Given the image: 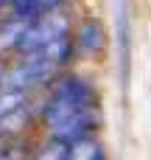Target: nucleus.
<instances>
[{"label":"nucleus","instance_id":"obj_1","mask_svg":"<svg viewBox=\"0 0 151 160\" xmlns=\"http://www.w3.org/2000/svg\"><path fill=\"white\" fill-rule=\"evenodd\" d=\"M92 107H98L95 87L81 76H62V79L50 82V93L42 104V124L48 129L70 115L92 110Z\"/></svg>","mask_w":151,"mask_h":160},{"label":"nucleus","instance_id":"obj_2","mask_svg":"<svg viewBox=\"0 0 151 160\" xmlns=\"http://www.w3.org/2000/svg\"><path fill=\"white\" fill-rule=\"evenodd\" d=\"M59 65L45 53V51H34V53H22L20 62H14L8 70H3L0 76V90H20V93H34L36 87L53 82L59 76Z\"/></svg>","mask_w":151,"mask_h":160},{"label":"nucleus","instance_id":"obj_3","mask_svg":"<svg viewBox=\"0 0 151 160\" xmlns=\"http://www.w3.org/2000/svg\"><path fill=\"white\" fill-rule=\"evenodd\" d=\"M62 37H70V20H67V14H62V8L59 11H48L42 17L28 20V28H25L17 51L20 53H34V51L56 42Z\"/></svg>","mask_w":151,"mask_h":160},{"label":"nucleus","instance_id":"obj_4","mask_svg":"<svg viewBox=\"0 0 151 160\" xmlns=\"http://www.w3.org/2000/svg\"><path fill=\"white\" fill-rule=\"evenodd\" d=\"M104 45H106V37H104L101 22L98 20H84L78 25V31H76V45L73 48H78L81 53L92 56V53H101Z\"/></svg>","mask_w":151,"mask_h":160},{"label":"nucleus","instance_id":"obj_5","mask_svg":"<svg viewBox=\"0 0 151 160\" xmlns=\"http://www.w3.org/2000/svg\"><path fill=\"white\" fill-rule=\"evenodd\" d=\"M118 14V42H120V73L123 84L129 79V42H132V22H129V0H115Z\"/></svg>","mask_w":151,"mask_h":160},{"label":"nucleus","instance_id":"obj_6","mask_svg":"<svg viewBox=\"0 0 151 160\" xmlns=\"http://www.w3.org/2000/svg\"><path fill=\"white\" fill-rule=\"evenodd\" d=\"M34 121V104H22L20 110L8 112V115H0V141H11V138H20L28 124Z\"/></svg>","mask_w":151,"mask_h":160},{"label":"nucleus","instance_id":"obj_7","mask_svg":"<svg viewBox=\"0 0 151 160\" xmlns=\"http://www.w3.org/2000/svg\"><path fill=\"white\" fill-rule=\"evenodd\" d=\"M67 0H11V17H20V20H34V17H42L48 11H59Z\"/></svg>","mask_w":151,"mask_h":160},{"label":"nucleus","instance_id":"obj_8","mask_svg":"<svg viewBox=\"0 0 151 160\" xmlns=\"http://www.w3.org/2000/svg\"><path fill=\"white\" fill-rule=\"evenodd\" d=\"M62 160H106V158H104L101 141H95V138H81V141H73V143L64 146Z\"/></svg>","mask_w":151,"mask_h":160},{"label":"nucleus","instance_id":"obj_9","mask_svg":"<svg viewBox=\"0 0 151 160\" xmlns=\"http://www.w3.org/2000/svg\"><path fill=\"white\" fill-rule=\"evenodd\" d=\"M25 28H28V20L8 17V20L0 25V51H17V45H20Z\"/></svg>","mask_w":151,"mask_h":160},{"label":"nucleus","instance_id":"obj_10","mask_svg":"<svg viewBox=\"0 0 151 160\" xmlns=\"http://www.w3.org/2000/svg\"><path fill=\"white\" fill-rule=\"evenodd\" d=\"M28 158H31V146L22 143L20 138L0 141V160H28Z\"/></svg>","mask_w":151,"mask_h":160},{"label":"nucleus","instance_id":"obj_11","mask_svg":"<svg viewBox=\"0 0 151 160\" xmlns=\"http://www.w3.org/2000/svg\"><path fill=\"white\" fill-rule=\"evenodd\" d=\"M31 101V93H20V90H0V115H8L14 110H20L22 104Z\"/></svg>","mask_w":151,"mask_h":160},{"label":"nucleus","instance_id":"obj_12","mask_svg":"<svg viewBox=\"0 0 151 160\" xmlns=\"http://www.w3.org/2000/svg\"><path fill=\"white\" fill-rule=\"evenodd\" d=\"M64 146H67V143H62V141H53V138H50V141L36 152V160H62Z\"/></svg>","mask_w":151,"mask_h":160},{"label":"nucleus","instance_id":"obj_13","mask_svg":"<svg viewBox=\"0 0 151 160\" xmlns=\"http://www.w3.org/2000/svg\"><path fill=\"white\" fill-rule=\"evenodd\" d=\"M8 3H11V0H8Z\"/></svg>","mask_w":151,"mask_h":160}]
</instances>
